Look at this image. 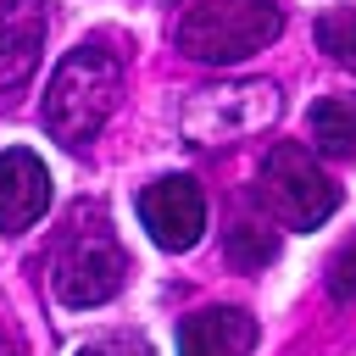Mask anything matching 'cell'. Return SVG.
Instances as JSON below:
<instances>
[{
    "mask_svg": "<svg viewBox=\"0 0 356 356\" xmlns=\"http://www.w3.org/2000/svg\"><path fill=\"white\" fill-rule=\"evenodd\" d=\"M117 95H122V50H111L106 39L67 50L44 83V106H39L44 134L61 139L67 150L89 145L106 128V117L117 111Z\"/></svg>",
    "mask_w": 356,
    "mask_h": 356,
    "instance_id": "6da1fadb",
    "label": "cell"
},
{
    "mask_svg": "<svg viewBox=\"0 0 356 356\" xmlns=\"http://www.w3.org/2000/svg\"><path fill=\"white\" fill-rule=\"evenodd\" d=\"M128 278V250L117 245L111 222L89 206L67 222L61 245H56V261H50V289L61 306L72 312H89V306H106Z\"/></svg>",
    "mask_w": 356,
    "mask_h": 356,
    "instance_id": "7a4b0ae2",
    "label": "cell"
},
{
    "mask_svg": "<svg viewBox=\"0 0 356 356\" xmlns=\"http://www.w3.org/2000/svg\"><path fill=\"white\" fill-rule=\"evenodd\" d=\"M278 33H284V11L273 0H200L178 17V50L211 67L245 61Z\"/></svg>",
    "mask_w": 356,
    "mask_h": 356,
    "instance_id": "3957f363",
    "label": "cell"
},
{
    "mask_svg": "<svg viewBox=\"0 0 356 356\" xmlns=\"http://www.w3.org/2000/svg\"><path fill=\"white\" fill-rule=\"evenodd\" d=\"M261 200L284 228H323L339 206V184L312 161L306 145H273L261 161Z\"/></svg>",
    "mask_w": 356,
    "mask_h": 356,
    "instance_id": "277c9868",
    "label": "cell"
},
{
    "mask_svg": "<svg viewBox=\"0 0 356 356\" xmlns=\"http://www.w3.org/2000/svg\"><path fill=\"white\" fill-rule=\"evenodd\" d=\"M278 117V89L273 83H222L200 89L184 106V134L195 145H228L239 134H256Z\"/></svg>",
    "mask_w": 356,
    "mask_h": 356,
    "instance_id": "5b68a950",
    "label": "cell"
},
{
    "mask_svg": "<svg viewBox=\"0 0 356 356\" xmlns=\"http://www.w3.org/2000/svg\"><path fill=\"white\" fill-rule=\"evenodd\" d=\"M139 222L161 250H189L206 228V195L195 178H156L139 189Z\"/></svg>",
    "mask_w": 356,
    "mask_h": 356,
    "instance_id": "8992f818",
    "label": "cell"
},
{
    "mask_svg": "<svg viewBox=\"0 0 356 356\" xmlns=\"http://www.w3.org/2000/svg\"><path fill=\"white\" fill-rule=\"evenodd\" d=\"M44 0H0V95L22 89L44 50Z\"/></svg>",
    "mask_w": 356,
    "mask_h": 356,
    "instance_id": "52a82bcc",
    "label": "cell"
},
{
    "mask_svg": "<svg viewBox=\"0 0 356 356\" xmlns=\"http://www.w3.org/2000/svg\"><path fill=\"white\" fill-rule=\"evenodd\" d=\"M50 206V172L33 150L0 156V234H28Z\"/></svg>",
    "mask_w": 356,
    "mask_h": 356,
    "instance_id": "ba28073f",
    "label": "cell"
},
{
    "mask_svg": "<svg viewBox=\"0 0 356 356\" xmlns=\"http://www.w3.org/2000/svg\"><path fill=\"white\" fill-rule=\"evenodd\" d=\"M250 345H256V317L239 306H206L178 328V356H250Z\"/></svg>",
    "mask_w": 356,
    "mask_h": 356,
    "instance_id": "9c48e42d",
    "label": "cell"
},
{
    "mask_svg": "<svg viewBox=\"0 0 356 356\" xmlns=\"http://www.w3.org/2000/svg\"><path fill=\"white\" fill-rule=\"evenodd\" d=\"M312 139L323 156H350L356 150V95H328L312 106Z\"/></svg>",
    "mask_w": 356,
    "mask_h": 356,
    "instance_id": "30bf717a",
    "label": "cell"
},
{
    "mask_svg": "<svg viewBox=\"0 0 356 356\" xmlns=\"http://www.w3.org/2000/svg\"><path fill=\"white\" fill-rule=\"evenodd\" d=\"M273 256H278V234H273V228H256V222H239V228H228V261H234V267H245V273H261Z\"/></svg>",
    "mask_w": 356,
    "mask_h": 356,
    "instance_id": "8fae6325",
    "label": "cell"
},
{
    "mask_svg": "<svg viewBox=\"0 0 356 356\" xmlns=\"http://www.w3.org/2000/svg\"><path fill=\"white\" fill-rule=\"evenodd\" d=\"M317 50H328L339 67H356V6H334L317 17Z\"/></svg>",
    "mask_w": 356,
    "mask_h": 356,
    "instance_id": "7c38bea8",
    "label": "cell"
},
{
    "mask_svg": "<svg viewBox=\"0 0 356 356\" xmlns=\"http://www.w3.org/2000/svg\"><path fill=\"white\" fill-rule=\"evenodd\" d=\"M328 295H334L339 306H350V300H356V239L328 261Z\"/></svg>",
    "mask_w": 356,
    "mask_h": 356,
    "instance_id": "4fadbf2b",
    "label": "cell"
},
{
    "mask_svg": "<svg viewBox=\"0 0 356 356\" xmlns=\"http://www.w3.org/2000/svg\"><path fill=\"white\" fill-rule=\"evenodd\" d=\"M72 356H150V350H145V339H128V334H106V339H89V345H78Z\"/></svg>",
    "mask_w": 356,
    "mask_h": 356,
    "instance_id": "5bb4252c",
    "label": "cell"
}]
</instances>
